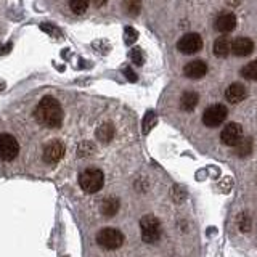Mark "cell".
<instances>
[{"instance_id": "6da1fadb", "label": "cell", "mask_w": 257, "mask_h": 257, "mask_svg": "<svg viewBox=\"0 0 257 257\" xmlns=\"http://www.w3.org/2000/svg\"><path fill=\"white\" fill-rule=\"evenodd\" d=\"M34 117L39 124L48 128H56L63 122V108L58 100L53 96H44L34 109Z\"/></svg>"}, {"instance_id": "7a4b0ae2", "label": "cell", "mask_w": 257, "mask_h": 257, "mask_svg": "<svg viewBox=\"0 0 257 257\" xmlns=\"http://www.w3.org/2000/svg\"><path fill=\"white\" fill-rule=\"evenodd\" d=\"M104 183V175L100 169L88 167L79 175V185L85 193H96L103 188Z\"/></svg>"}, {"instance_id": "3957f363", "label": "cell", "mask_w": 257, "mask_h": 257, "mask_svg": "<svg viewBox=\"0 0 257 257\" xmlns=\"http://www.w3.org/2000/svg\"><path fill=\"white\" fill-rule=\"evenodd\" d=\"M140 230H142V239L145 243H156L161 238V223L155 215H145L140 220Z\"/></svg>"}, {"instance_id": "277c9868", "label": "cell", "mask_w": 257, "mask_h": 257, "mask_svg": "<svg viewBox=\"0 0 257 257\" xmlns=\"http://www.w3.org/2000/svg\"><path fill=\"white\" fill-rule=\"evenodd\" d=\"M96 243H98L103 249L112 251V249H117L122 246L124 235L116 228H103L98 231V235H96Z\"/></svg>"}, {"instance_id": "5b68a950", "label": "cell", "mask_w": 257, "mask_h": 257, "mask_svg": "<svg viewBox=\"0 0 257 257\" xmlns=\"http://www.w3.org/2000/svg\"><path fill=\"white\" fill-rule=\"evenodd\" d=\"M228 109L223 106V104L217 103V104H211L209 108L204 109L203 114V122L207 127H219L222 125V122L227 119Z\"/></svg>"}, {"instance_id": "8992f818", "label": "cell", "mask_w": 257, "mask_h": 257, "mask_svg": "<svg viewBox=\"0 0 257 257\" xmlns=\"http://www.w3.org/2000/svg\"><path fill=\"white\" fill-rule=\"evenodd\" d=\"M20 153L18 140L10 134H0V159L13 161Z\"/></svg>"}, {"instance_id": "52a82bcc", "label": "cell", "mask_w": 257, "mask_h": 257, "mask_svg": "<svg viewBox=\"0 0 257 257\" xmlns=\"http://www.w3.org/2000/svg\"><path fill=\"white\" fill-rule=\"evenodd\" d=\"M177 48H179V52H182L183 55L198 53L201 48H203V39H201V36L196 34V32H188V34L180 37V40L177 42Z\"/></svg>"}, {"instance_id": "ba28073f", "label": "cell", "mask_w": 257, "mask_h": 257, "mask_svg": "<svg viewBox=\"0 0 257 257\" xmlns=\"http://www.w3.org/2000/svg\"><path fill=\"white\" fill-rule=\"evenodd\" d=\"M220 140L227 147H236V145L243 140V127L238 122H230L223 127L220 134Z\"/></svg>"}, {"instance_id": "9c48e42d", "label": "cell", "mask_w": 257, "mask_h": 257, "mask_svg": "<svg viewBox=\"0 0 257 257\" xmlns=\"http://www.w3.org/2000/svg\"><path fill=\"white\" fill-rule=\"evenodd\" d=\"M64 156V145L60 140H52L45 145L44 148V161L47 164H56L60 163Z\"/></svg>"}, {"instance_id": "30bf717a", "label": "cell", "mask_w": 257, "mask_h": 257, "mask_svg": "<svg viewBox=\"0 0 257 257\" xmlns=\"http://www.w3.org/2000/svg\"><path fill=\"white\" fill-rule=\"evenodd\" d=\"M185 76L188 79H201L206 76L207 72V64L203 60H195V61H190L187 66L183 68Z\"/></svg>"}, {"instance_id": "8fae6325", "label": "cell", "mask_w": 257, "mask_h": 257, "mask_svg": "<svg viewBox=\"0 0 257 257\" xmlns=\"http://www.w3.org/2000/svg\"><path fill=\"white\" fill-rule=\"evenodd\" d=\"M252 50H254V44L247 37H238L231 44V53H235L236 56H247L252 53Z\"/></svg>"}, {"instance_id": "7c38bea8", "label": "cell", "mask_w": 257, "mask_h": 257, "mask_svg": "<svg viewBox=\"0 0 257 257\" xmlns=\"http://www.w3.org/2000/svg\"><path fill=\"white\" fill-rule=\"evenodd\" d=\"M247 96V90H246V87L243 84H239V82H235V84H231L228 85V88L225 90V98H227L230 103H239V101H243L244 98Z\"/></svg>"}, {"instance_id": "4fadbf2b", "label": "cell", "mask_w": 257, "mask_h": 257, "mask_svg": "<svg viewBox=\"0 0 257 257\" xmlns=\"http://www.w3.org/2000/svg\"><path fill=\"white\" fill-rule=\"evenodd\" d=\"M236 26V18L233 13H220L219 16L215 18V29L220 31V32H231Z\"/></svg>"}, {"instance_id": "5bb4252c", "label": "cell", "mask_w": 257, "mask_h": 257, "mask_svg": "<svg viewBox=\"0 0 257 257\" xmlns=\"http://www.w3.org/2000/svg\"><path fill=\"white\" fill-rule=\"evenodd\" d=\"M231 40L228 37H219L215 39L214 42V55L219 56V58H225V56H228L231 53Z\"/></svg>"}, {"instance_id": "9a60e30c", "label": "cell", "mask_w": 257, "mask_h": 257, "mask_svg": "<svg viewBox=\"0 0 257 257\" xmlns=\"http://www.w3.org/2000/svg\"><path fill=\"white\" fill-rule=\"evenodd\" d=\"M198 101H199V95H198L196 92L188 90V92H185V93L182 95V98H180V106H182V109H185V111H193V109L196 108Z\"/></svg>"}, {"instance_id": "2e32d148", "label": "cell", "mask_w": 257, "mask_h": 257, "mask_svg": "<svg viewBox=\"0 0 257 257\" xmlns=\"http://www.w3.org/2000/svg\"><path fill=\"white\" fill-rule=\"evenodd\" d=\"M112 137H114V127H112L111 124H103L96 128V139H98L100 142L108 143V142H111Z\"/></svg>"}, {"instance_id": "e0dca14e", "label": "cell", "mask_w": 257, "mask_h": 257, "mask_svg": "<svg viewBox=\"0 0 257 257\" xmlns=\"http://www.w3.org/2000/svg\"><path fill=\"white\" fill-rule=\"evenodd\" d=\"M117 209H119V201L116 198H108L101 204V214L106 217H112L117 212Z\"/></svg>"}, {"instance_id": "ac0fdd59", "label": "cell", "mask_w": 257, "mask_h": 257, "mask_svg": "<svg viewBox=\"0 0 257 257\" xmlns=\"http://www.w3.org/2000/svg\"><path fill=\"white\" fill-rule=\"evenodd\" d=\"M122 5L125 13L131 16H137L142 10V0H122Z\"/></svg>"}, {"instance_id": "d6986e66", "label": "cell", "mask_w": 257, "mask_h": 257, "mask_svg": "<svg viewBox=\"0 0 257 257\" xmlns=\"http://www.w3.org/2000/svg\"><path fill=\"white\" fill-rule=\"evenodd\" d=\"M252 150V140L251 139H243L236 147H235V153L239 158H246Z\"/></svg>"}, {"instance_id": "ffe728a7", "label": "cell", "mask_w": 257, "mask_h": 257, "mask_svg": "<svg viewBox=\"0 0 257 257\" xmlns=\"http://www.w3.org/2000/svg\"><path fill=\"white\" fill-rule=\"evenodd\" d=\"M241 76L247 80H257V60L247 63L246 66L241 68Z\"/></svg>"}, {"instance_id": "44dd1931", "label": "cell", "mask_w": 257, "mask_h": 257, "mask_svg": "<svg viewBox=\"0 0 257 257\" xmlns=\"http://www.w3.org/2000/svg\"><path fill=\"white\" fill-rule=\"evenodd\" d=\"M88 4H90V0H69V7L71 10L74 12L76 15H82L87 12L88 8Z\"/></svg>"}, {"instance_id": "7402d4cb", "label": "cell", "mask_w": 257, "mask_h": 257, "mask_svg": "<svg viewBox=\"0 0 257 257\" xmlns=\"http://www.w3.org/2000/svg\"><path fill=\"white\" fill-rule=\"evenodd\" d=\"M156 122H158V117L155 116V112L153 111H148L147 112V116H145V120H143V132L145 134H148L153 127L156 125Z\"/></svg>"}, {"instance_id": "603a6c76", "label": "cell", "mask_w": 257, "mask_h": 257, "mask_svg": "<svg viewBox=\"0 0 257 257\" xmlns=\"http://www.w3.org/2000/svg\"><path fill=\"white\" fill-rule=\"evenodd\" d=\"M124 39H125V44H134L137 39H139V32H137L134 28H125L124 31Z\"/></svg>"}, {"instance_id": "cb8c5ba5", "label": "cell", "mask_w": 257, "mask_h": 257, "mask_svg": "<svg viewBox=\"0 0 257 257\" xmlns=\"http://www.w3.org/2000/svg\"><path fill=\"white\" fill-rule=\"evenodd\" d=\"M131 60L134 64H137V66H142L143 64V52L142 48H134V50L131 52Z\"/></svg>"}, {"instance_id": "d4e9b609", "label": "cell", "mask_w": 257, "mask_h": 257, "mask_svg": "<svg viewBox=\"0 0 257 257\" xmlns=\"http://www.w3.org/2000/svg\"><path fill=\"white\" fill-rule=\"evenodd\" d=\"M249 228H251V219H249V215H241L239 217V230L241 231H249Z\"/></svg>"}, {"instance_id": "484cf974", "label": "cell", "mask_w": 257, "mask_h": 257, "mask_svg": "<svg viewBox=\"0 0 257 257\" xmlns=\"http://www.w3.org/2000/svg\"><path fill=\"white\" fill-rule=\"evenodd\" d=\"M124 74L127 76V79H128V80H132V82H135V80H137V74H135L134 71L128 69V68H125V69H124Z\"/></svg>"}, {"instance_id": "4316f807", "label": "cell", "mask_w": 257, "mask_h": 257, "mask_svg": "<svg viewBox=\"0 0 257 257\" xmlns=\"http://www.w3.org/2000/svg\"><path fill=\"white\" fill-rule=\"evenodd\" d=\"M92 2H93V5L96 8H100V7H103L104 4H106V0H92Z\"/></svg>"}, {"instance_id": "83f0119b", "label": "cell", "mask_w": 257, "mask_h": 257, "mask_svg": "<svg viewBox=\"0 0 257 257\" xmlns=\"http://www.w3.org/2000/svg\"><path fill=\"white\" fill-rule=\"evenodd\" d=\"M227 4H228V5H231V7H235V5H238V4H239V0H227Z\"/></svg>"}, {"instance_id": "f1b7e54d", "label": "cell", "mask_w": 257, "mask_h": 257, "mask_svg": "<svg viewBox=\"0 0 257 257\" xmlns=\"http://www.w3.org/2000/svg\"><path fill=\"white\" fill-rule=\"evenodd\" d=\"M2 88H5V82H0V90H2Z\"/></svg>"}]
</instances>
